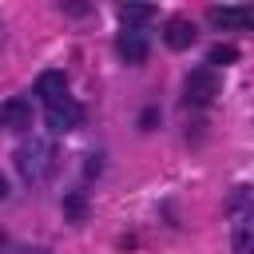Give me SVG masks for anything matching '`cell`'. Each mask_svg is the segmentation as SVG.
<instances>
[{"instance_id":"cell-13","label":"cell","mask_w":254,"mask_h":254,"mask_svg":"<svg viewBox=\"0 0 254 254\" xmlns=\"http://www.w3.org/2000/svg\"><path fill=\"white\" fill-rule=\"evenodd\" d=\"M4 194H8V183H4V175H0V198H4Z\"/></svg>"},{"instance_id":"cell-8","label":"cell","mask_w":254,"mask_h":254,"mask_svg":"<svg viewBox=\"0 0 254 254\" xmlns=\"http://www.w3.org/2000/svg\"><path fill=\"white\" fill-rule=\"evenodd\" d=\"M36 95H40L44 103L64 99V95H67V79H64V71H44V75L36 79Z\"/></svg>"},{"instance_id":"cell-6","label":"cell","mask_w":254,"mask_h":254,"mask_svg":"<svg viewBox=\"0 0 254 254\" xmlns=\"http://www.w3.org/2000/svg\"><path fill=\"white\" fill-rule=\"evenodd\" d=\"M119 56L127 60V64H143L147 60V36L143 32H135V28H127V32H119Z\"/></svg>"},{"instance_id":"cell-5","label":"cell","mask_w":254,"mask_h":254,"mask_svg":"<svg viewBox=\"0 0 254 254\" xmlns=\"http://www.w3.org/2000/svg\"><path fill=\"white\" fill-rule=\"evenodd\" d=\"M0 123H4L8 131H28V127H32V103H28V99H8V103L0 107Z\"/></svg>"},{"instance_id":"cell-12","label":"cell","mask_w":254,"mask_h":254,"mask_svg":"<svg viewBox=\"0 0 254 254\" xmlns=\"http://www.w3.org/2000/svg\"><path fill=\"white\" fill-rule=\"evenodd\" d=\"M64 210H67L71 218H83V198H79V194H71V198L64 202Z\"/></svg>"},{"instance_id":"cell-11","label":"cell","mask_w":254,"mask_h":254,"mask_svg":"<svg viewBox=\"0 0 254 254\" xmlns=\"http://www.w3.org/2000/svg\"><path fill=\"white\" fill-rule=\"evenodd\" d=\"M234 254H250V222L242 218L238 230H234Z\"/></svg>"},{"instance_id":"cell-10","label":"cell","mask_w":254,"mask_h":254,"mask_svg":"<svg viewBox=\"0 0 254 254\" xmlns=\"http://www.w3.org/2000/svg\"><path fill=\"white\" fill-rule=\"evenodd\" d=\"M234 60H238V52H234L230 44H214L210 56H206V64H234Z\"/></svg>"},{"instance_id":"cell-3","label":"cell","mask_w":254,"mask_h":254,"mask_svg":"<svg viewBox=\"0 0 254 254\" xmlns=\"http://www.w3.org/2000/svg\"><path fill=\"white\" fill-rule=\"evenodd\" d=\"M83 123V107L75 103V99H56V103H48V127L56 131V135H67V131H75Z\"/></svg>"},{"instance_id":"cell-7","label":"cell","mask_w":254,"mask_h":254,"mask_svg":"<svg viewBox=\"0 0 254 254\" xmlns=\"http://www.w3.org/2000/svg\"><path fill=\"white\" fill-rule=\"evenodd\" d=\"M163 40H167V48L183 52V48H190V44H194V24H190V20H183V16H175V20L167 24Z\"/></svg>"},{"instance_id":"cell-4","label":"cell","mask_w":254,"mask_h":254,"mask_svg":"<svg viewBox=\"0 0 254 254\" xmlns=\"http://www.w3.org/2000/svg\"><path fill=\"white\" fill-rule=\"evenodd\" d=\"M206 20H210L214 28H250L254 12H250L246 4H222V8H210Z\"/></svg>"},{"instance_id":"cell-1","label":"cell","mask_w":254,"mask_h":254,"mask_svg":"<svg viewBox=\"0 0 254 254\" xmlns=\"http://www.w3.org/2000/svg\"><path fill=\"white\" fill-rule=\"evenodd\" d=\"M16 167H20V175H24L28 183H40V179H48V175L56 171L52 143H44V139H32V143H24V147L16 151Z\"/></svg>"},{"instance_id":"cell-9","label":"cell","mask_w":254,"mask_h":254,"mask_svg":"<svg viewBox=\"0 0 254 254\" xmlns=\"http://www.w3.org/2000/svg\"><path fill=\"white\" fill-rule=\"evenodd\" d=\"M155 16V8L151 4H119V20L131 28V24H147Z\"/></svg>"},{"instance_id":"cell-2","label":"cell","mask_w":254,"mask_h":254,"mask_svg":"<svg viewBox=\"0 0 254 254\" xmlns=\"http://www.w3.org/2000/svg\"><path fill=\"white\" fill-rule=\"evenodd\" d=\"M183 91H187V103L206 107V103H214V95H218V75H214L210 67H198V71H190V75H187Z\"/></svg>"}]
</instances>
